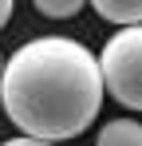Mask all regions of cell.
I'll list each match as a JSON object with an SVG mask.
<instances>
[{"label":"cell","instance_id":"5b68a950","mask_svg":"<svg viewBox=\"0 0 142 146\" xmlns=\"http://www.w3.org/2000/svg\"><path fill=\"white\" fill-rule=\"evenodd\" d=\"M36 12H40V16H59V20H67V16H79V12H83V0H40Z\"/></svg>","mask_w":142,"mask_h":146},{"label":"cell","instance_id":"6da1fadb","mask_svg":"<svg viewBox=\"0 0 142 146\" xmlns=\"http://www.w3.org/2000/svg\"><path fill=\"white\" fill-rule=\"evenodd\" d=\"M0 103L20 138L67 142L79 138L103 107V83L95 51L71 36L28 40L4 59Z\"/></svg>","mask_w":142,"mask_h":146},{"label":"cell","instance_id":"3957f363","mask_svg":"<svg viewBox=\"0 0 142 146\" xmlns=\"http://www.w3.org/2000/svg\"><path fill=\"white\" fill-rule=\"evenodd\" d=\"M95 146H142V126L134 119H111L99 130Z\"/></svg>","mask_w":142,"mask_h":146},{"label":"cell","instance_id":"ba28073f","mask_svg":"<svg viewBox=\"0 0 142 146\" xmlns=\"http://www.w3.org/2000/svg\"><path fill=\"white\" fill-rule=\"evenodd\" d=\"M0 71H4V55H0Z\"/></svg>","mask_w":142,"mask_h":146},{"label":"cell","instance_id":"8992f818","mask_svg":"<svg viewBox=\"0 0 142 146\" xmlns=\"http://www.w3.org/2000/svg\"><path fill=\"white\" fill-rule=\"evenodd\" d=\"M0 146H47V142H36V138H8V142H0Z\"/></svg>","mask_w":142,"mask_h":146},{"label":"cell","instance_id":"277c9868","mask_svg":"<svg viewBox=\"0 0 142 146\" xmlns=\"http://www.w3.org/2000/svg\"><path fill=\"white\" fill-rule=\"evenodd\" d=\"M95 12L103 20L118 24V28H138V20H142V4L138 0H95Z\"/></svg>","mask_w":142,"mask_h":146},{"label":"cell","instance_id":"52a82bcc","mask_svg":"<svg viewBox=\"0 0 142 146\" xmlns=\"http://www.w3.org/2000/svg\"><path fill=\"white\" fill-rule=\"evenodd\" d=\"M12 20V0H0V28Z\"/></svg>","mask_w":142,"mask_h":146},{"label":"cell","instance_id":"7a4b0ae2","mask_svg":"<svg viewBox=\"0 0 142 146\" xmlns=\"http://www.w3.org/2000/svg\"><path fill=\"white\" fill-rule=\"evenodd\" d=\"M99 63V83L103 95L111 91L115 103L126 111L142 107V28H122L118 36L107 40V48L95 55Z\"/></svg>","mask_w":142,"mask_h":146}]
</instances>
